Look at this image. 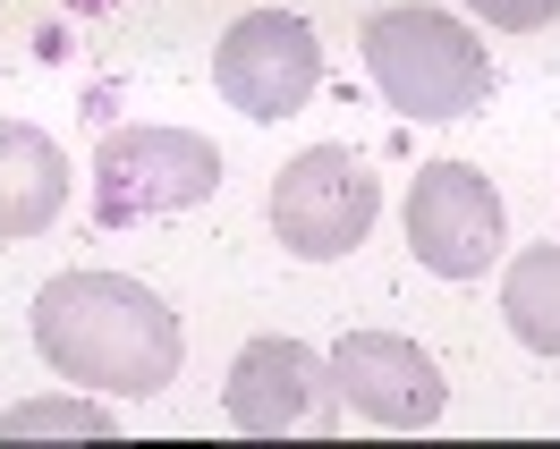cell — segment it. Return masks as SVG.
I'll list each match as a JSON object with an SVG mask.
<instances>
[{
	"label": "cell",
	"instance_id": "obj_1",
	"mask_svg": "<svg viewBox=\"0 0 560 449\" xmlns=\"http://www.w3.org/2000/svg\"><path fill=\"white\" fill-rule=\"evenodd\" d=\"M35 347L43 365L77 390H110V399H153L178 381V314L128 272H60L35 297Z\"/></svg>",
	"mask_w": 560,
	"mask_h": 449
},
{
	"label": "cell",
	"instance_id": "obj_2",
	"mask_svg": "<svg viewBox=\"0 0 560 449\" xmlns=\"http://www.w3.org/2000/svg\"><path fill=\"white\" fill-rule=\"evenodd\" d=\"M365 69L390 110L408 119H467L492 94L485 43L458 26L451 9H383L365 17Z\"/></svg>",
	"mask_w": 560,
	"mask_h": 449
},
{
	"label": "cell",
	"instance_id": "obj_3",
	"mask_svg": "<svg viewBox=\"0 0 560 449\" xmlns=\"http://www.w3.org/2000/svg\"><path fill=\"white\" fill-rule=\"evenodd\" d=\"M221 153L196 128H110L94 144V212L103 221H162V212L212 204Z\"/></svg>",
	"mask_w": 560,
	"mask_h": 449
},
{
	"label": "cell",
	"instance_id": "obj_4",
	"mask_svg": "<svg viewBox=\"0 0 560 449\" xmlns=\"http://www.w3.org/2000/svg\"><path fill=\"white\" fill-rule=\"evenodd\" d=\"M374 212H383V187L349 144H306L272 178V238L306 263H340L349 246H365Z\"/></svg>",
	"mask_w": 560,
	"mask_h": 449
},
{
	"label": "cell",
	"instance_id": "obj_5",
	"mask_svg": "<svg viewBox=\"0 0 560 449\" xmlns=\"http://www.w3.org/2000/svg\"><path fill=\"white\" fill-rule=\"evenodd\" d=\"M212 85H221V103L246 110V119H289V110H306L315 85H323L315 26L289 17V9H246L238 26L221 35V51H212Z\"/></svg>",
	"mask_w": 560,
	"mask_h": 449
},
{
	"label": "cell",
	"instance_id": "obj_6",
	"mask_svg": "<svg viewBox=\"0 0 560 449\" xmlns=\"http://www.w3.org/2000/svg\"><path fill=\"white\" fill-rule=\"evenodd\" d=\"M408 246L424 272L476 280L501 255V187L476 162H424L408 187Z\"/></svg>",
	"mask_w": 560,
	"mask_h": 449
},
{
	"label": "cell",
	"instance_id": "obj_7",
	"mask_svg": "<svg viewBox=\"0 0 560 449\" xmlns=\"http://www.w3.org/2000/svg\"><path fill=\"white\" fill-rule=\"evenodd\" d=\"M331 399L349 415H365L374 433H424V424H442V374L399 331H349L331 347Z\"/></svg>",
	"mask_w": 560,
	"mask_h": 449
},
{
	"label": "cell",
	"instance_id": "obj_8",
	"mask_svg": "<svg viewBox=\"0 0 560 449\" xmlns=\"http://www.w3.org/2000/svg\"><path fill=\"white\" fill-rule=\"evenodd\" d=\"M323 399H331V365H323L306 340H246L238 365H230V381H221V407H230V424L238 433H298V424H315Z\"/></svg>",
	"mask_w": 560,
	"mask_h": 449
},
{
	"label": "cell",
	"instance_id": "obj_9",
	"mask_svg": "<svg viewBox=\"0 0 560 449\" xmlns=\"http://www.w3.org/2000/svg\"><path fill=\"white\" fill-rule=\"evenodd\" d=\"M60 204H69V153L26 119H0V238L51 229Z\"/></svg>",
	"mask_w": 560,
	"mask_h": 449
},
{
	"label": "cell",
	"instance_id": "obj_10",
	"mask_svg": "<svg viewBox=\"0 0 560 449\" xmlns=\"http://www.w3.org/2000/svg\"><path fill=\"white\" fill-rule=\"evenodd\" d=\"M501 314L535 356H560V246H526L518 263L501 272Z\"/></svg>",
	"mask_w": 560,
	"mask_h": 449
},
{
	"label": "cell",
	"instance_id": "obj_11",
	"mask_svg": "<svg viewBox=\"0 0 560 449\" xmlns=\"http://www.w3.org/2000/svg\"><path fill=\"white\" fill-rule=\"evenodd\" d=\"M26 433H85V441H103L110 407H94V399H35V407L0 415V441H26Z\"/></svg>",
	"mask_w": 560,
	"mask_h": 449
},
{
	"label": "cell",
	"instance_id": "obj_12",
	"mask_svg": "<svg viewBox=\"0 0 560 449\" xmlns=\"http://www.w3.org/2000/svg\"><path fill=\"white\" fill-rule=\"evenodd\" d=\"M485 26H501V35H535V26H552L560 0H467Z\"/></svg>",
	"mask_w": 560,
	"mask_h": 449
}]
</instances>
